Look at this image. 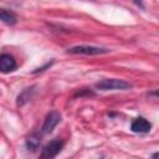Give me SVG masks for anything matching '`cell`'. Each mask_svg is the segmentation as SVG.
<instances>
[{"mask_svg": "<svg viewBox=\"0 0 159 159\" xmlns=\"http://www.w3.org/2000/svg\"><path fill=\"white\" fill-rule=\"evenodd\" d=\"M97 89L101 91H124V89H129L132 87V84L124 80H118V78H107V80H102L99 82H97L96 84Z\"/></svg>", "mask_w": 159, "mask_h": 159, "instance_id": "obj_1", "label": "cell"}, {"mask_svg": "<svg viewBox=\"0 0 159 159\" xmlns=\"http://www.w3.org/2000/svg\"><path fill=\"white\" fill-rule=\"evenodd\" d=\"M109 52L108 48H103V47H96V46H86V45H81V46H75L67 50V53H72V55H102V53H107Z\"/></svg>", "mask_w": 159, "mask_h": 159, "instance_id": "obj_2", "label": "cell"}, {"mask_svg": "<svg viewBox=\"0 0 159 159\" xmlns=\"http://www.w3.org/2000/svg\"><path fill=\"white\" fill-rule=\"evenodd\" d=\"M62 147H63V142L61 139L51 140L50 143H47L43 147V149L41 152V158H53V157H56L61 152Z\"/></svg>", "mask_w": 159, "mask_h": 159, "instance_id": "obj_3", "label": "cell"}, {"mask_svg": "<svg viewBox=\"0 0 159 159\" xmlns=\"http://www.w3.org/2000/svg\"><path fill=\"white\" fill-rule=\"evenodd\" d=\"M60 120H61V114H60V112H57V111H51L47 116H46V118H45V122H43V124H42V133H45V134H48V133H51L53 129H55V127L60 123Z\"/></svg>", "mask_w": 159, "mask_h": 159, "instance_id": "obj_4", "label": "cell"}, {"mask_svg": "<svg viewBox=\"0 0 159 159\" xmlns=\"http://www.w3.org/2000/svg\"><path fill=\"white\" fill-rule=\"evenodd\" d=\"M15 68H16V61L12 56L7 53L0 55V72L7 73V72L14 71Z\"/></svg>", "mask_w": 159, "mask_h": 159, "instance_id": "obj_5", "label": "cell"}, {"mask_svg": "<svg viewBox=\"0 0 159 159\" xmlns=\"http://www.w3.org/2000/svg\"><path fill=\"white\" fill-rule=\"evenodd\" d=\"M152 128V124L150 122H148L145 118L143 117H139L137 118L133 123H132V127L130 129L134 132V133H148Z\"/></svg>", "mask_w": 159, "mask_h": 159, "instance_id": "obj_6", "label": "cell"}, {"mask_svg": "<svg viewBox=\"0 0 159 159\" xmlns=\"http://www.w3.org/2000/svg\"><path fill=\"white\" fill-rule=\"evenodd\" d=\"M0 20L7 25H14L16 22V16L12 11L5 10V9H0Z\"/></svg>", "mask_w": 159, "mask_h": 159, "instance_id": "obj_7", "label": "cell"}, {"mask_svg": "<svg viewBox=\"0 0 159 159\" xmlns=\"http://www.w3.org/2000/svg\"><path fill=\"white\" fill-rule=\"evenodd\" d=\"M40 142H41L40 137H39L37 134H32V135H30V137L26 139V147H27L29 150L35 152V150L40 147Z\"/></svg>", "mask_w": 159, "mask_h": 159, "instance_id": "obj_8", "label": "cell"}, {"mask_svg": "<svg viewBox=\"0 0 159 159\" xmlns=\"http://www.w3.org/2000/svg\"><path fill=\"white\" fill-rule=\"evenodd\" d=\"M52 65V62H50V63H46L43 67H39V68H36L35 71H34V73H37V72H41V71H45V68H47V67H50Z\"/></svg>", "mask_w": 159, "mask_h": 159, "instance_id": "obj_9", "label": "cell"}, {"mask_svg": "<svg viewBox=\"0 0 159 159\" xmlns=\"http://www.w3.org/2000/svg\"><path fill=\"white\" fill-rule=\"evenodd\" d=\"M138 6H140V7H144V5H143V1L142 0H133Z\"/></svg>", "mask_w": 159, "mask_h": 159, "instance_id": "obj_10", "label": "cell"}]
</instances>
